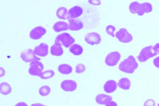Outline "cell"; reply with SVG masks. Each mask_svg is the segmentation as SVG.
<instances>
[{
  "mask_svg": "<svg viewBox=\"0 0 159 106\" xmlns=\"http://www.w3.org/2000/svg\"><path fill=\"white\" fill-rule=\"evenodd\" d=\"M77 83L71 80H66L61 82V86L62 89L66 91H72L77 87Z\"/></svg>",
  "mask_w": 159,
  "mask_h": 106,
  "instance_id": "30bf717a",
  "label": "cell"
},
{
  "mask_svg": "<svg viewBox=\"0 0 159 106\" xmlns=\"http://www.w3.org/2000/svg\"><path fill=\"white\" fill-rule=\"evenodd\" d=\"M68 19L69 22V29L70 30L72 31H78L83 27V24L80 20L69 18Z\"/></svg>",
  "mask_w": 159,
  "mask_h": 106,
  "instance_id": "9c48e42d",
  "label": "cell"
},
{
  "mask_svg": "<svg viewBox=\"0 0 159 106\" xmlns=\"http://www.w3.org/2000/svg\"><path fill=\"white\" fill-rule=\"evenodd\" d=\"M140 4L137 2H134L130 4L129 9L130 12L133 14L137 13Z\"/></svg>",
  "mask_w": 159,
  "mask_h": 106,
  "instance_id": "cb8c5ba5",
  "label": "cell"
},
{
  "mask_svg": "<svg viewBox=\"0 0 159 106\" xmlns=\"http://www.w3.org/2000/svg\"><path fill=\"white\" fill-rule=\"evenodd\" d=\"M34 51L35 54L38 56H45L48 54V46L46 44L41 43L35 47Z\"/></svg>",
  "mask_w": 159,
  "mask_h": 106,
  "instance_id": "7c38bea8",
  "label": "cell"
},
{
  "mask_svg": "<svg viewBox=\"0 0 159 106\" xmlns=\"http://www.w3.org/2000/svg\"><path fill=\"white\" fill-rule=\"evenodd\" d=\"M0 90L1 94L4 95H7L11 92V88L8 83L3 82L0 84Z\"/></svg>",
  "mask_w": 159,
  "mask_h": 106,
  "instance_id": "603a6c76",
  "label": "cell"
},
{
  "mask_svg": "<svg viewBox=\"0 0 159 106\" xmlns=\"http://www.w3.org/2000/svg\"><path fill=\"white\" fill-rule=\"evenodd\" d=\"M153 63L156 67L159 69V56L156 58L154 59Z\"/></svg>",
  "mask_w": 159,
  "mask_h": 106,
  "instance_id": "4dcf8cb0",
  "label": "cell"
},
{
  "mask_svg": "<svg viewBox=\"0 0 159 106\" xmlns=\"http://www.w3.org/2000/svg\"><path fill=\"white\" fill-rule=\"evenodd\" d=\"M83 12V9L80 6H75L68 12V18L74 19L79 17Z\"/></svg>",
  "mask_w": 159,
  "mask_h": 106,
  "instance_id": "4fadbf2b",
  "label": "cell"
},
{
  "mask_svg": "<svg viewBox=\"0 0 159 106\" xmlns=\"http://www.w3.org/2000/svg\"><path fill=\"white\" fill-rule=\"evenodd\" d=\"M56 15L59 19L65 20L68 19V12L67 9L65 7H62L59 8L57 10Z\"/></svg>",
  "mask_w": 159,
  "mask_h": 106,
  "instance_id": "ffe728a7",
  "label": "cell"
},
{
  "mask_svg": "<svg viewBox=\"0 0 159 106\" xmlns=\"http://www.w3.org/2000/svg\"><path fill=\"white\" fill-rule=\"evenodd\" d=\"M106 106H118L117 104L115 101L111 100L106 105Z\"/></svg>",
  "mask_w": 159,
  "mask_h": 106,
  "instance_id": "1f68e13d",
  "label": "cell"
},
{
  "mask_svg": "<svg viewBox=\"0 0 159 106\" xmlns=\"http://www.w3.org/2000/svg\"><path fill=\"white\" fill-rule=\"evenodd\" d=\"M55 41L61 42L66 47H68L75 42L74 39L69 34L63 33L58 35L56 38Z\"/></svg>",
  "mask_w": 159,
  "mask_h": 106,
  "instance_id": "277c9868",
  "label": "cell"
},
{
  "mask_svg": "<svg viewBox=\"0 0 159 106\" xmlns=\"http://www.w3.org/2000/svg\"><path fill=\"white\" fill-rule=\"evenodd\" d=\"M50 91V88L48 86L44 85L40 88L39 90V93L41 95L45 96L49 94Z\"/></svg>",
  "mask_w": 159,
  "mask_h": 106,
  "instance_id": "484cf974",
  "label": "cell"
},
{
  "mask_svg": "<svg viewBox=\"0 0 159 106\" xmlns=\"http://www.w3.org/2000/svg\"><path fill=\"white\" fill-rule=\"evenodd\" d=\"M31 106H47L39 103H35L32 104Z\"/></svg>",
  "mask_w": 159,
  "mask_h": 106,
  "instance_id": "d590c367",
  "label": "cell"
},
{
  "mask_svg": "<svg viewBox=\"0 0 159 106\" xmlns=\"http://www.w3.org/2000/svg\"><path fill=\"white\" fill-rule=\"evenodd\" d=\"M138 64L134 57L130 55L119 65V69L124 72L131 74L137 68Z\"/></svg>",
  "mask_w": 159,
  "mask_h": 106,
  "instance_id": "6da1fadb",
  "label": "cell"
},
{
  "mask_svg": "<svg viewBox=\"0 0 159 106\" xmlns=\"http://www.w3.org/2000/svg\"><path fill=\"white\" fill-rule=\"evenodd\" d=\"M70 51L75 55H79L83 52V49L81 46L77 44L72 45L69 48Z\"/></svg>",
  "mask_w": 159,
  "mask_h": 106,
  "instance_id": "7402d4cb",
  "label": "cell"
},
{
  "mask_svg": "<svg viewBox=\"0 0 159 106\" xmlns=\"http://www.w3.org/2000/svg\"><path fill=\"white\" fill-rule=\"evenodd\" d=\"M20 57L23 61L26 62L40 60L35 55L34 51L31 49H28L22 51L21 53Z\"/></svg>",
  "mask_w": 159,
  "mask_h": 106,
  "instance_id": "52a82bcc",
  "label": "cell"
},
{
  "mask_svg": "<svg viewBox=\"0 0 159 106\" xmlns=\"http://www.w3.org/2000/svg\"><path fill=\"white\" fill-rule=\"evenodd\" d=\"M115 35L118 40L122 43H129L131 42L133 39L132 35L124 28L120 29L116 32Z\"/></svg>",
  "mask_w": 159,
  "mask_h": 106,
  "instance_id": "3957f363",
  "label": "cell"
},
{
  "mask_svg": "<svg viewBox=\"0 0 159 106\" xmlns=\"http://www.w3.org/2000/svg\"><path fill=\"white\" fill-rule=\"evenodd\" d=\"M43 69V65L41 62L38 60L34 61L30 64L29 72L31 75L39 76Z\"/></svg>",
  "mask_w": 159,
  "mask_h": 106,
  "instance_id": "5b68a950",
  "label": "cell"
},
{
  "mask_svg": "<svg viewBox=\"0 0 159 106\" xmlns=\"http://www.w3.org/2000/svg\"><path fill=\"white\" fill-rule=\"evenodd\" d=\"M5 71L4 70V69L2 68L1 67H0V77H1L2 76H3L5 74Z\"/></svg>",
  "mask_w": 159,
  "mask_h": 106,
  "instance_id": "e575fe53",
  "label": "cell"
},
{
  "mask_svg": "<svg viewBox=\"0 0 159 106\" xmlns=\"http://www.w3.org/2000/svg\"><path fill=\"white\" fill-rule=\"evenodd\" d=\"M46 32L45 29L41 26L36 27L32 30L30 34V37L33 39H39Z\"/></svg>",
  "mask_w": 159,
  "mask_h": 106,
  "instance_id": "8fae6325",
  "label": "cell"
},
{
  "mask_svg": "<svg viewBox=\"0 0 159 106\" xmlns=\"http://www.w3.org/2000/svg\"><path fill=\"white\" fill-rule=\"evenodd\" d=\"M152 9V6L151 3L148 2H145L140 4L137 13L139 16H142L145 13L151 12Z\"/></svg>",
  "mask_w": 159,
  "mask_h": 106,
  "instance_id": "9a60e30c",
  "label": "cell"
},
{
  "mask_svg": "<svg viewBox=\"0 0 159 106\" xmlns=\"http://www.w3.org/2000/svg\"><path fill=\"white\" fill-rule=\"evenodd\" d=\"M154 101L152 99H149L146 100L144 104V106H155Z\"/></svg>",
  "mask_w": 159,
  "mask_h": 106,
  "instance_id": "f1b7e54d",
  "label": "cell"
},
{
  "mask_svg": "<svg viewBox=\"0 0 159 106\" xmlns=\"http://www.w3.org/2000/svg\"><path fill=\"white\" fill-rule=\"evenodd\" d=\"M53 29L55 31L57 32L66 30L69 29V25L64 22H58L54 24Z\"/></svg>",
  "mask_w": 159,
  "mask_h": 106,
  "instance_id": "ac0fdd59",
  "label": "cell"
},
{
  "mask_svg": "<svg viewBox=\"0 0 159 106\" xmlns=\"http://www.w3.org/2000/svg\"><path fill=\"white\" fill-rule=\"evenodd\" d=\"M121 57L120 53L115 51L109 53L105 59V63L108 66H113L116 65L119 61Z\"/></svg>",
  "mask_w": 159,
  "mask_h": 106,
  "instance_id": "8992f818",
  "label": "cell"
},
{
  "mask_svg": "<svg viewBox=\"0 0 159 106\" xmlns=\"http://www.w3.org/2000/svg\"><path fill=\"white\" fill-rule=\"evenodd\" d=\"M88 1L90 4L95 5H99L101 3L99 0H89Z\"/></svg>",
  "mask_w": 159,
  "mask_h": 106,
  "instance_id": "f546056e",
  "label": "cell"
},
{
  "mask_svg": "<svg viewBox=\"0 0 159 106\" xmlns=\"http://www.w3.org/2000/svg\"><path fill=\"white\" fill-rule=\"evenodd\" d=\"M85 40L88 44L92 45L99 44L101 41L100 36L97 33L90 32L85 36Z\"/></svg>",
  "mask_w": 159,
  "mask_h": 106,
  "instance_id": "ba28073f",
  "label": "cell"
},
{
  "mask_svg": "<svg viewBox=\"0 0 159 106\" xmlns=\"http://www.w3.org/2000/svg\"><path fill=\"white\" fill-rule=\"evenodd\" d=\"M111 96L104 94L98 95L95 98L96 102L101 105H106L109 101L112 100Z\"/></svg>",
  "mask_w": 159,
  "mask_h": 106,
  "instance_id": "e0dca14e",
  "label": "cell"
},
{
  "mask_svg": "<svg viewBox=\"0 0 159 106\" xmlns=\"http://www.w3.org/2000/svg\"><path fill=\"white\" fill-rule=\"evenodd\" d=\"M116 30V28L111 25H108L106 28V31L107 34L114 37L115 35L114 32Z\"/></svg>",
  "mask_w": 159,
  "mask_h": 106,
  "instance_id": "83f0119b",
  "label": "cell"
},
{
  "mask_svg": "<svg viewBox=\"0 0 159 106\" xmlns=\"http://www.w3.org/2000/svg\"><path fill=\"white\" fill-rule=\"evenodd\" d=\"M55 44L51 48V54L54 56H60L63 51L61 43L58 41H55Z\"/></svg>",
  "mask_w": 159,
  "mask_h": 106,
  "instance_id": "2e32d148",
  "label": "cell"
},
{
  "mask_svg": "<svg viewBox=\"0 0 159 106\" xmlns=\"http://www.w3.org/2000/svg\"><path fill=\"white\" fill-rule=\"evenodd\" d=\"M153 47L156 53L159 54V43L156 44Z\"/></svg>",
  "mask_w": 159,
  "mask_h": 106,
  "instance_id": "d6a6232c",
  "label": "cell"
},
{
  "mask_svg": "<svg viewBox=\"0 0 159 106\" xmlns=\"http://www.w3.org/2000/svg\"><path fill=\"white\" fill-rule=\"evenodd\" d=\"M118 84L120 88L124 90H128L130 87L131 82L128 78L124 77L120 80Z\"/></svg>",
  "mask_w": 159,
  "mask_h": 106,
  "instance_id": "d6986e66",
  "label": "cell"
},
{
  "mask_svg": "<svg viewBox=\"0 0 159 106\" xmlns=\"http://www.w3.org/2000/svg\"><path fill=\"white\" fill-rule=\"evenodd\" d=\"M15 106H28L27 104L24 102H20L17 104Z\"/></svg>",
  "mask_w": 159,
  "mask_h": 106,
  "instance_id": "836d02e7",
  "label": "cell"
},
{
  "mask_svg": "<svg viewBox=\"0 0 159 106\" xmlns=\"http://www.w3.org/2000/svg\"><path fill=\"white\" fill-rule=\"evenodd\" d=\"M54 74L55 73L52 70H48L42 72L39 76L41 79H46L52 78Z\"/></svg>",
  "mask_w": 159,
  "mask_h": 106,
  "instance_id": "d4e9b609",
  "label": "cell"
},
{
  "mask_svg": "<svg viewBox=\"0 0 159 106\" xmlns=\"http://www.w3.org/2000/svg\"><path fill=\"white\" fill-rule=\"evenodd\" d=\"M58 69L59 72L64 75L70 74L72 70V67L67 64H62L59 65Z\"/></svg>",
  "mask_w": 159,
  "mask_h": 106,
  "instance_id": "44dd1931",
  "label": "cell"
},
{
  "mask_svg": "<svg viewBox=\"0 0 159 106\" xmlns=\"http://www.w3.org/2000/svg\"><path fill=\"white\" fill-rule=\"evenodd\" d=\"M157 54L155 52L153 47L152 46L146 47L142 49L137 57L138 60L144 62Z\"/></svg>",
  "mask_w": 159,
  "mask_h": 106,
  "instance_id": "7a4b0ae2",
  "label": "cell"
},
{
  "mask_svg": "<svg viewBox=\"0 0 159 106\" xmlns=\"http://www.w3.org/2000/svg\"><path fill=\"white\" fill-rule=\"evenodd\" d=\"M86 70L85 65L82 64H78L75 67V72L78 74H80L84 72Z\"/></svg>",
  "mask_w": 159,
  "mask_h": 106,
  "instance_id": "4316f807",
  "label": "cell"
},
{
  "mask_svg": "<svg viewBox=\"0 0 159 106\" xmlns=\"http://www.w3.org/2000/svg\"><path fill=\"white\" fill-rule=\"evenodd\" d=\"M117 87L116 82L113 80H109L104 84L103 89L105 92L110 93L114 92L116 89Z\"/></svg>",
  "mask_w": 159,
  "mask_h": 106,
  "instance_id": "5bb4252c",
  "label": "cell"
},
{
  "mask_svg": "<svg viewBox=\"0 0 159 106\" xmlns=\"http://www.w3.org/2000/svg\"><path fill=\"white\" fill-rule=\"evenodd\" d=\"M157 106H159V103L158 104Z\"/></svg>",
  "mask_w": 159,
  "mask_h": 106,
  "instance_id": "8d00e7d4",
  "label": "cell"
}]
</instances>
